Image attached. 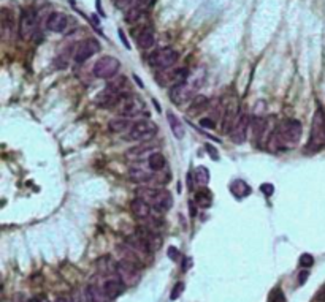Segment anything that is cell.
I'll use <instances>...</instances> for the list:
<instances>
[{
  "instance_id": "obj_1",
  "label": "cell",
  "mask_w": 325,
  "mask_h": 302,
  "mask_svg": "<svg viewBox=\"0 0 325 302\" xmlns=\"http://www.w3.org/2000/svg\"><path fill=\"white\" fill-rule=\"evenodd\" d=\"M301 131H303V128H301V123L298 121L286 119L275 128L270 139H271V143H275L276 151L292 149V147H295L300 143Z\"/></svg>"
},
{
  "instance_id": "obj_2",
  "label": "cell",
  "mask_w": 325,
  "mask_h": 302,
  "mask_svg": "<svg viewBox=\"0 0 325 302\" xmlns=\"http://www.w3.org/2000/svg\"><path fill=\"white\" fill-rule=\"evenodd\" d=\"M137 196L144 200L147 204L152 206V209L159 212H167L172 209L173 198L168 190L164 188H151V187H142L137 190Z\"/></svg>"
},
{
  "instance_id": "obj_3",
  "label": "cell",
  "mask_w": 325,
  "mask_h": 302,
  "mask_svg": "<svg viewBox=\"0 0 325 302\" xmlns=\"http://www.w3.org/2000/svg\"><path fill=\"white\" fill-rule=\"evenodd\" d=\"M157 125L151 121H138L130 127V130L125 135V141H138L147 143L156 136Z\"/></svg>"
},
{
  "instance_id": "obj_4",
  "label": "cell",
  "mask_w": 325,
  "mask_h": 302,
  "mask_svg": "<svg viewBox=\"0 0 325 302\" xmlns=\"http://www.w3.org/2000/svg\"><path fill=\"white\" fill-rule=\"evenodd\" d=\"M178 57L180 54L173 48H160L149 56V65L159 70H168L178 62Z\"/></svg>"
},
{
  "instance_id": "obj_5",
  "label": "cell",
  "mask_w": 325,
  "mask_h": 302,
  "mask_svg": "<svg viewBox=\"0 0 325 302\" xmlns=\"http://www.w3.org/2000/svg\"><path fill=\"white\" fill-rule=\"evenodd\" d=\"M324 144H325V113L322 111V109H317L314 117H313L309 147L317 151V149H321Z\"/></svg>"
},
{
  "instance_id": "obj_6",
  "label": "cell",
  "mask_w": 325,
  "mask_h": 302,
  "mask_svg": "<svg viewBox=\"0 0 325 302\" xmlns=\"http://www.w3.org/2000/svg\"><path fill=\"white\" fill-rule=\"evenodd\" d=\"M119 68L121 63L116 57L103 56L94 65V76H97L100 79H113L114 76H117Z\"/></svg>"
},
{
  "instance_id": "obj_7",
  "label": "cell",
  "mask_w": 325,
  "mask_h": 302,
  "mask_svg": "<svg viewBox=\"0 0 325 302\" xmlns=\"http://www.w3.org/2000/svg\"><path fill=\"white\" fill-rule=\"evenodd\" d=\"M119 113L122 117H125V119L137 117L142 113L147 116L146 103L140 97H137V95H127V97H124L119 103Z\"/></svg>"
},
{
  "instance_id": "obj_8",
  "label": "cell",
  "mask_w": 325,
  "mask_h": 302,
  "mask_svg": "<svg viewBox=\"0 0 325 302\" xmlns=\"http://www.w3.org/2000/svg\"><path fill=\"white\" fill-rule=\"evenodd\" d=\"M116 274L121 278L124 286H135L140 282L138 266L129 260H121L116 264Z\"/></svg>"
},
{
  "instance_id": "obj_9",
  "label": "cell",
  "mask_w": 325,
  "mask_h": 302,
  "mask_svg": "<svg viewBox=\"0 0 325 302\" xmlns=\"http://www.w3.org/2000/svg\"><path fill=\"white\" fill-rule=\"evenodd\" d=\"M197 87H198V84H190L189 81L175 84V86H172V89H170V98H172L175 105H184V103L194 97Z\"/></svg>"
},
{
  "instance_id": "obj_10",
  "label": "cell",
  "mask_w": 325,
  "mask_h": 302,
  "mask_svg": "<svg viewBox=\"0 0 325 302\" xmlns=\"http://www.w3.org/2000/svg\"><path fill=\"white\" fill-rule=\"evenodd\" d=\"M99 51H100L99 41H95V40H92V38L83 40V41H79L78 45H76L75 54H73V59H75L76 63H83V62H86V60H89V59H91L94 54H97Z\"/></svg>"
},
{
  "instance_id": "obj_11",
  "label": "cell",
  "mask_w": 325,
  "mask_h": 302,
  "mask_svg": "<svg viewBox=\"0 0 325 302\" xmlns=\"http://www.w3.org/2000/svg\"><path fill=\"white\" fill-rule=\"evenodd\" d=\"M251 127L249 123V117L245 111H240L238 117H236V121L233 123V127L228 131V135H230V139L235 143V144H241L245 143L246 139V133H248V128Z\"/></svg>"
},
{
  "instance_id": "obj_12",
  "label": "cell",
  "mask_w": 325,
  "mask_h": 302,
  "mask_svg": "<svg viewBox=\"0 0 325 302\" xmlns=\"http://www.w3.org/2000/svg\"><path fill=\"white\" fill-rule=\"evenodd\" d=\"M36 30V14L32 10H26L19 21V35L21 38H31Z\"/></svg>"
},
{
  "instance_id": "obj_13",
  "label": "cell",
  "mask_w": 325,
  "mask_h": 302,
  "mask_svg": "<svg viewBox=\"0 0 325 302\" xmlns=\"http://www.w3.org/2000/svg\"><path fill=\"white\" fill-rule=\"evenodd\" d=\"M157 147H159V144L152 143V141H147V143L138 144L135 147H132V149H129L127 153H125V157H127L129 160H132V161H142L144 157L152 155L154 151H156Z\"/></svg>"
},
{
  "instance_id": "obj_14",
  "label": "cell",
  "mask_w": 325,
  "mask_h": 302,
  "mask_svg": "<svg viewBox=\"0 0 325 302\" xmlns=\"http://www.w3.org/2000/svg\"><path fill=\"white\" fill-rule=\"evenodd\" d=\"M135 234L140 236V238L144 241V244L149 247L151 253L157 252V250L162 247V236L157 231H152V230H149V228H146V226H138Z\"/></svg>"
},
{
  "instance_id": "obj_15",
  "label": "cell",
  "mask_w": 325,
  "mask_h": 302,
  "mask_svg": "<svg viewBox=\"0 0 325 302\" xmlns=\"http://www.w3.org/2000/svg\"><path fill=\"white\" fill-rule=\"evenodd\" d=\"M151 208H152L151 204H147L144 200H142V198H138V196L130 203V211H132V213H134V217L138 218L140 222H143V223L152 217Z\"/></svg>"
},
{
  "instance_id": "obj_16",
  "label": "cell",
  "mask_w": 325,
  "mask_h": 302,
  "mask_svg": "<svg viewBox=\"0 0 325 302\" xmlns=\"http://www.w3.org/2000/svg\"><path fill=\"white\" fill-rule=\"evenodd\" d=\"M129 179L135 183H149L154 181V171L143 165H134L129 168Z\"/></svg>"
},
{
  "instance_id": "obj_17",
  "label": "cell",
  "mask_w": 325,
  "mask_h": 302,
  "mask_svg": "<svg viewBox=\"0 0 325 302\" xmlns=\"http://www.w3.org/2000/svg\"><path fill=\"white\" fill-rule=\"evenodd\" d=\"M67 23H69L67 16H65L64 13L56 11V13H51L48 16L46 27H48V30L54 32V33H62L65 29H67Z\"/></svg>"
},
{
  "instance_id": "obj_18",
  "label": "cell",
  "mask_w": 325,
  "mask_h": 302,
  "mask_svg": "<svg viewBox=\"0 0 325 302\" xmlns=\"http://www.w3.org/2000/svg\"><path fill=\"white\" fill-rule=\"evenodd\" d=\"M267 127H268V119L267 117L257 116L251 122V130H253V139L258 144L260 141H267L265 135H267Z\"/></svg>"
},
{
  "instance_id": "obj_19",
  "label": "cell",
  "mask_w": 325,
  "mask_h": 302,
  "mask_svg": "<svg viewBox=\"0 0 325 302\" xmlns=\"http://www.w3.org/2000/svg\"><path fill=\"white\" fill-rule=\"evenodd\" d=\"M152 3H154V0H137V3L132 6L127 14H125V21H127V23H135V21H138L147 11V8H149Z\"/></svg>"
},
{
  "instance_id": "obj_20",
  "label": "cell",
  "mask_w": 325,
  "mask_h": 302,
  "mask_svg": "<svg viewBox=\"0 0 325 302\" xmlns=\"http://www.w3.org/2000/svg\"><path fill=\"white\" fill-rule=\"evenodd\" d=\"M121 100L122 98L119 97V95L114 93L113 91L107 89V87L97 95V98H95V101H97V106H100V108H113L116 105H119Z\"/></svg>"
},
{
  "instance_id": "obj_21",
  "label": "cell",
  "mask_w": 325,
  "mask_h": 302,
  "mask_svg": "<svg viewBox=\"0 0 325 302\" xmlns=\"http://www.w3.org/2000/svg\"><path fill=\"white\" fill-rule=\"evenodd\" d=\"M107 89H109V91H113L114 93H117L119 95L121 98H124V97H127V91H129V81H127V78L125 76H121V75H117V76H114L109 83L107 84Z\"/></svg>"
},
{
  "instance_id": "obj_22",
  "label": "cell",
  "mask_w": 325,
  "mask_h": 302,
  "mask_svg": "<svg viewBox=\"0 0 325 302\" xmlns=\"http://www.w3.org/2000/svg\"><path fill=\"white\" fill-rule=\"evenodd\" d=\"M156 43V33L151 27H143L137 35V45L142 49H151Z\"/></svg>"
},
{
  "instance_id": "obj_23",
  "label": "cell",
  "mask_w": 325,
  "mask_h": 302,
  "mask_svg": "<svg viewBox=\"0 0 325 302\" xmlns=\"http://www.w3.org/2000/svg\"><path fill=\"white\" fill-rule=\"evenodd\" d=\"M102 286H103V290H105V293H107V296L109 298V299H113V298H117L119 294L122 293V288H124V283L121 282V278L117 277V278H107L105 282L102 283Z\"/></svg>"
},
{
  "instance_id": "obj_24",
  "label": "cell",
  "mask_w": 325,
  "mask_h": 302,
  "mask_svg": "<svg viewBox=\"0 0 325 302\" xmlns=\"http://www.w3.org/2000/svg\"><path fill=\"white\" fill-rule=\"evenodd\" d=\"M194 201H195L197 206H200V208H203V209L211 208V204H213V193H211V190L206 188V187H202L195 193Z\"/></svg>"
},
{
  "instance_id": "obj_25",
  "label": "cell",
  "mask_w": 325,
  "mask_h": 302,
  "mask_svg": "<svg viewBox=\"0 0 325 302\" xmlns=\"http://www.w3.org/2000/svg\"><path fill=\"white\" fill-rule=\"evenodd\" d=\"M87 294H89L91 302H108L109 301L102 285H95V283L89 285L87 286Z\"/></svg>"
},
{
  "instance_id": "obj_26",
  "label": "cell",
  "mask_w": 325,
  "mask_h": 302,
  "mask_svg": "<svg viewBox=\"0 0 325 302\" xmlns=\"http://www.w3.org/2000/svg\"><path fill=\"white\" fill-rule=\"evenodd\" d=\"M165 165H167V160L160 152H154L152 155L147 157V168L154 173L162 171V169L165 168Z\"/></svg>"
},
{
  "instance_id": "obj_27",
  "label": "cell",
  "mask_w": 325,
  "mask_h": 302,
  "mask_svg": "<svg viewBox=\"0 0 325 302\" xmlns=\"http://www.w3.org/2000/svg\"><path fill=\"white\" fill-rule=\"evenodd\" d=\"M167 121H168V125H170V128H172L175 138L182 139V138H184V127H182V122H181V121L178 119V117H176L172 111H168V113H167Z\"/></svg>"
},
{
  "instance_id": "obj_28",
  "label": "cell",
  "mask_w": 325,
  "mask_h": 302,
  "mask_svg": "<svg viewBox=\"0 0 325 302\" xmlns=\"http://www.w3.org/2000/svg\"><path fill=\"white\" fill-rule=\"evenodd\" d=\"M230 190L232 193L236 196V198H245L248 195H251V187L248 185V183L245 181L241 179H236L230 183Z\"/></svg>"
},
{
  "instance_id": "obj_29",
  "label": "cell",
  "mask_w": 325,
  "mask_h": 302,
  "mask_svg": "<svg viewBox=\"0 0 325 302\" xmlns=\"http://www.w3.org/2000/svg\"><path fill=\"white\" fill-rule=\"evenodd\" d=\"M208 108V98L203 97V95H198L194 100L190 101V108H189V114L190 116H197L198 113H202L203 109Z\"/></svg>"
},
{
  "instance_id": "obj_30",
  "label": "cell",
  "mask_w": 325,
  "mask_h": 302,
  "mask_svg": "<svg viewBox=\"0 0 325 302\" xmlns=\"http://www.w3.org/2000/svg\"><path fill=\"white\" fill-rule=\"evenodd\" d=\"M134 123H130L129 119H125V117H119V119H113L111 122L108 123V127L111 131H114V133H122V131L125 130H130V127Z\"/></svg>"
},
{
  "instance_id": "obj_31",
  "label": "cell",
  "mask_w": 325,
  "mask_h": 302,
  "mask_svg": "<svg viewBox=\"0 0 325 302\" xmlns=\"http://www.w3.org/2000/svg\"><path fill=\"white\" fill-rule=\"evenodd\" d=\"M13 26H14V16L6 8H2V32H3V35L8 33V30H13Z\"/></svg>"
},
{
  "instance_id": "obj_32",
  "label": "cell",
  "mask_w": 325,
  "mask_h": 302,
  "mask_svg": "<svg viewBox=\"0 0 325 302\" xmlns=\"http://www.w3.org/2000/svg\"><path fill=\"white\" fill-rule=\"evenodd\" d=\"M194 178H195L198 185L206 187V185H208V182H210V171H208V168L198 166L195 169V173H194Z\"/></svg>"
},
{
  "instance_id": "obj_33",
  "label": "cell",
  "mask_w": 325,
  "mask_h": 302,
  "mask_svg": "<svg viewBox=\"0 0 325 302\" xmlns=\"http://www.w3.org/2000/svg\"><path fill=\"white\" fill-rule=\"evenodd\" d=\"M73 302H91V298L89 294H87V290L83 291V290H76L73 293Z\"/></svg>"
},
{
  "instance_id": "obj_34",
  "label": "cell",
  "mask_w": 325,
  "mask_h": 302,
  "mask_svg": "<svg viewBox=\"0 0 325 302\" xmlns=\"http://www.w3.org/2000/svg\"><path fill=\"white\" fill-rule=\"evenodd\" d=\"M314 264V258H313V255H309V253H303L301 256H300V266L301 268H311Z\"/></svg>"
},
{
  "instance_id": "obj_35",
  "label": "cell",
  "mask_w": 325,
  "mask_h": 302,
  "mask_svg": "<svg viewBox=\"0 0 325 302\" xmlns=\"http://www.w3.org/2000/svg\"><path fill=\"white\" fill-rule=\"evenodd\" d=\"M184 291V283L182 282H180V283H176L175 285V288H173V291H172V294H170V299L172 301H176L180 296H181V293Z\"/></svg>"
},
{
  "instance_id": "obj_36",
  "label": "cell",
  "mask_w": 325,
  "mask_h": 302,
  "mask_svg": "<svg viewBox=\"0 0 325 302\" xmlns=\"http://www.w3.org/2000/svg\"><path fill=\"white\" fill-rule=\"evenodd\" d=\"M270 302H286V298L281 290H275L270 296Z\"/></svg>"
},
{
  "instance_id": "obj_37",
  "label": "cell",
  "mask_w": 325,
  "mask_h": 302,
  "mask_svg": "<svg viewBox=\"0 0 325 302\" xmlns=\"http://www.w3.org/2000/svg\"><path fill=\"white\" fill-rule=\"evenodd\" d=\"M200 125L205 128H216V121L211 119V117H203L200 121Z\"/></svg>"
},
{
  "instance_id": "obj_38",
  "label": "cell",
  "mask_w": 325,
  "mask_h": 302,
  "mask_svg": "<svg viewBox=\"0 0 325 302\" xmlns=\"http://www.w3.org/2000/svg\"><path fill=\"white\" fill-rule=\"evenodd\" d=\"M134 2H135V0H116V6L119 10H125L127 6H130Z\"/></svg>"
},
{
  "instance_id": "obj_39",
  "label": "cell",
  "mask_w": 325,
  "mask_h": 302,
  "mask_svg": "<svg viewBox=\"0 0 325 302\" xmlns=\"http://www.w3.org/2000/svg\"><path fill=\"white\" fill-rule=\"evenodd\" d=\"M260 190H262V193H263V195L271 196V195H273V191H275V187H273L271 183H263V185L260 187Z\"/></svg>"
},
{
  "instance_id": "obj_40",
  "label": "cell",
  "mask_w": 325,
  "mask_h": 302,
  "mask_svg": "<svg viewBox=\"0 0 325 302\" xmlns=\"http://www.w3.org/2000/svg\"><path fill=\"white\" fill-rule=\"evenodd\" d=\"M168 256L172 258L173 261H176V260H178V256H180V252H178V250H176L175 247H170V248H168Z\"/></svg>"
},
{
  "instance_id": "obj_41",
  "label": "cell",
  "mask_w": 325,
  "mask_h": 302,
  "mask_svg": "<svg viewBox=\"0 0 325 302\" xmlns=\"http://www.w3.org/2000/svg\"><path fill=\"white\" fill-rule=\"evenodd\" d=\"M308 275H309V274H308L306 271L300 272V275H298V278H300V280H298V283H300V285H303V283H305V282H306V278H308Z\"/></svg>"
},
{
  "instance_id": "obj_42",
  "label": "cell",
  "mask_w": 325,
  "mask_h": 302,
  "mask_svg": "<svg viewBox=\"0 0 325 302\" xmlns=\"http://www.w3.org/2000/svg\"><path fill=\"white\" fill-rule=\"evenodd\" d=\"M119 36H121V40H122V43H124V46L127 48V49H130V43H129V40L125 38V35H124V32L122 30H119Z\"/></svg>"
},
{
  "instance_id": "obj_43",
  "label": "cell",
  "mask_w": 325,
  "mask_h": 302,
  "mask_svg": "<svg viewBox=\"0 0 325 302\" xmlns=\"http://www.w3.org/2000/svg\"><path fill=\"white\" fill-rule=\"evenodd\" d=\"M54 302H73V299H70L69 296H59Z\"/></svg>"
},
{
  "instance_id": "obj_44",
  "label": "cell",
  "mask_w": 325,
  "mask_h": 302,
  "mask_svg": "<svg viewBox=\"0 0 325 302\" xmlns=\"http://www.w3.org/2000/svg\"><path fill=\"white\" fill-rule=\"evenodd\" d=\"M189 211L192 213V217H195V201H190L189 203Z\"/></svg>"
},
{
  "instance_id": "obj_45",
  "label": "cell",
  "mask_w": 325,
  "mask_h": 302,
  "mask_svg": "<svg viewBox=\"0 0 325 302\" xmlns=\"http://www.w3.org/2000/svg\"><path fill=\"white\" fill-rule=\"evenodd\" d=\"M206 149L210 151V153H211V157H213V158H216V160H217V153H214V149H213L211 146H206Z\"/></svg>"
},
{
  "instance_id": "obj_46",
  "label": "cell",
  "mask_w": 325,
  "mask_h": 302,
  "mask_svg": "<svg viewBox=\"0 0 325 302\" xmlns=\"http://www.w3.org/2000/svg\"><path fill=\"white\" fill-rule=\"evenodd\" d=\"M317 299H319L321 302H325V290H322V291L319 293V296H317Z\"/></svg>"
},
{
  "instance_id": "obj_47",
  "label": "cell",
  "mask_w": 325,
  "mask_h": 302,
  "mask_svg": "<svg viewBox=\"0 0 325 302\" xmlns=\"http://www.w3.org/2000/svg\"><path fill=\"white\" fill-rule=\"evenodd\" d=\"M189 264H192V261L187 258V260L184 261V268H182V271H187V269H189Z\"/></svg>"
},
{
  "instance_id": "obj_48",
  "label": "cell",
  "mask_w": 325,
  "mask_h": 302,
  "mask_svg": "<svg viewBox=\"0 0 325 302\" xmlns=\"http://www.w3.org/2000/svg\"><path fill=\"white\" fill-rule=\"evenodd\" d=\"M31 302H38V301H36V299H34V301H31Z\"/></svg>"
}]
</instances>
